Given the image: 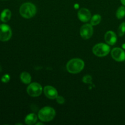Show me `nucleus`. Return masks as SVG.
Segmentation results:
<instances>
[{"instance_id":"1","label":"nucleus","mask_w":125,"mask_h":125,"mask_svg":"<svg viewBox=\"0 0 125 125\" xmlns=\"http://www.w3.org/2000/svg\"><path fill=\"white\" fill-rule=\"evenodd\" d=\"M84 62L81 59H71L67 63V71L72 74H76L81 72L84 68Z\"/></svg>"},{"instance_id":"2","label":"nucleus","mask_w":125,"mask_h":125,"mask_svg":"<svg viewBox=\"0 0 125 125\" xmlns=\"http://www.w3.org/2000/svg\"><path fill=\"white\" fill-rule=\"evenodd\" d=\"M37 12L36 7L31 2L23 4L20 8V13L23 18H31L35 15Z\"/></svg>"},{"instance_id":"3","label":"nucleus","mask_w":125,"mask_h":125,"mask_svg":"<svg viewBox=\"0 0 125 125\" xmlns=\"http://www.w3.org/2000/svg\"><path fill=\"white\" fill-rule=\"evenodd\" d=\"M56 115V112L53 108L49 106L43 107L39 111L38 117L42 122H48L52 120Z\"/></svg>"},{"instance_id":"4","label":"nucleus","mask_w":125,"mask_h":125,"mask_svg":"<svg viewBox=\"0 0 125 125\" xmlns=\"http://www.w3.org/2000/svg\"><path fill=\"white\" fill-rule=\"evenodd\" d=\"M109 46L105 43H98L95 45L92 49V51L95 56L98 57H104L110 52Z\"/></svg>"},{"instance_id":"5","label":"nucleus","mask_w":125,"mask_h":125,"mask_svg":"<svg viewBox=\"0 0 125 125\" xmlns=\"http://www.w3.org/2000/svg\"><path fill=\"white\" fill-rule=\"evenodd\" d=\"M42 87L37 83H33L29 84L27 88V93L32 97H37L42 93Z\"/></svg>"},{"instance_id":"6","label":"nucleus","mask_w":125,"mask_h":125,"mask_svg":"<svg viewBox=\"0 0 125 125\" xmlns=\"http://www.w3.org/2000/svg\"><path fill=\"white\" fill-rule=\"evenodd\" d=\"M12 30L9 26L6 24H0V40L8 41L12 37Z\"/></svg>"},{"instance_id":"7","label":"nucleus","mask_w":125,"mask_h":125,"mask_svg":"<svg viewBox=\"0 0 125 125\" xmlns=\"http://www.w3.org/2000/svg\"><path fill=\"white\" fill-rule=\"evenodd\" d=\"M94 29L91 24H85L81 28L80 34L83 39L87 40L89 39L93 35Z\"/></svg>"},{"instance_id":"8","label":"nucleus","mask_w":125,"mask_h":125,"mask_svg":"<svg viewBox=\"0 0 125 125\" xmlns=\"http://www.w3.org/2000/svg\"><path fill=\"white\" fill-rule=\"evenodd\" d=\"M112 57L117 62H122L125 60V52L120 48H115L111 51Z\"/></svg>"},{"instance_id":"9","label":"nucleus","mask_w":125,"mask_h":125,"mask_svg":"<svg viewBox=\"0 0 125 125\" xmlns=\"http://www.w3.org/2000/svg\"><path fill=\"white\" fill-rule=\"evenodd\" d=\"M44 94H45V96L49 99L51 100H54L57 98L58 96V93L56 89L53 87L51 86V85H46L44 87Z\"/></svg>"},{"instance_id":"10","label":"nucleus","mask_w":125,"mask_h":125,"mask_svg":"<svg viewBox=\"0 0 125 125\" xmlns=\"http://www.w3.org/2000/svg\"><path fill=\"white\" fill-rule=\"evenodd\" d=\"M78 17L81 21L85 23L91 18V13L87 9L82 8L78 11Z\"/></svg>"},{"instance_id":"11","label":"nucleus","mask_w":125,"mask_h":125,"mask_svg":"<svg viewBox=\"0 0 125 125\" xmlns=\"http://www.w3.org/2000/svg\"><path fill=\"white\" fill-rule=\"evenodd\" d=\"M104 39L107 44L109 45H114L116 43L117 40V35L113 31H107L104 36Z\"/></svg>"},{"instance_id":"12","label":"nucleus","mask_w":125,"mask_h":125,"mask_svg":"<svg viewBox=\"0 0 125 125\" xmlns=\"http://www.w3.org/2000/svg\"><path fill=\"white\" fill-rule=\"evenodd\" d=\"M37 115L35 114H29L26 117L24 122L26 125H32L35 124L37 121Z\"/></svg>"},{"instance_id":"13","label":"nucleus","mask_w":125,"mask_h":125,"mask_svg":"<svg viewBox=\"0 0 125 125\" xmlns=\"http://www.w3.org/2000/svg\"><path fill=\"white\" fill-rule=\"evenodd\" d=\"M11 15H12V13L9 9H4L1 14V20L2 21L6 23L9 21Z\"/></svg>"},{"instance_id":"14","label":"nucleus","mask_w":125,"mask_h":125,"mask_svg":"<svg viewBox=\"0 0 125 125\" xmlns=\"http://www.w3.org/2000/svg\"><path fill=\"white\" fill-rule=\"evenodd\" d=\"M20 79L23 83L28 84L31 82V76L29 73L24 72L21 74Z\"/></svg>"},{"instance_id":"15","label":"nucleus","mask_w":125,"mask_h":125,"mask_svg":"<svg viewBox=\"0 0 125 125\" xmlns=\"http://www.w3.org/2000/svg\"><path fill=\"white\" fill-rule=\"evenodd\" d=\"M101 21V17L100 15H95L91 18L90 24L92 26H96Z\"/></svg>"},{"instance_id":"16","label":"nucleus","mask_w":125,"mask_h":125,"mask_svg":"<svg viewBox=\"0 0 125 125\" xmlns=\"http://www.w3.org/2000/svg\"><path fill=\"white\" fill-rule=\"evenodd\" d=\"M125 16V7L124 6H121L117 10V12H116V17L118 18V19H122L124 18Z\"/></svg>"},{"instance_id":"17","label":"nucleus","mask_w":125,"mask_h":125,"mask_svg":"<svg viewBox=\"0 0 125 125\" xmlns=\"http://www.w3.org/2000/svg\"><path fill=\"white\" fill-rule=\"evenodd\" d=\"M118 33L119 36L122 37L125 34V23L123 22L120 25L118 29Z\"/></svg>"},{"instance_id":"18","label":"nucleus","mask_w":125,"mask_h":125,"mask_svg":"<svg viewBox=\"0 0 125 125\" xmlns=\"http://www.w3.org/2000/svg\"><path fill=\"white\" fill-rule=\"evenodd\" d=\"M92 80V78L90 75H85L83 79V81L86 84H91Z\"/></svg>"},{"instance_id":"19","label":"nucleus","mask_w":125,"mask_h":125,"mask_svg":"<svg viewBox=\"0 0 125 125\" xmlns=\"http://www.w3.org/2000/svg\"><path fill=\"white\" fill-rule=\"evenodd\" d=\"M56 99V101H57V102L59 104H63L65 103L64 98L62 97V96H59L58 95Z\"/></svg>"},{"instance_id":"20","label":"nucleus","mask_w":125,"mask_h":125,"mask_svg":"<svg viewBox=\"0 0 125 125\" xmlns=\"http://www.w3.org/2000/svg\"><path fill=\"white\" fill-rule=\"evenodd\" d=\"M9 80L10 76L8 74H5V75H4L2 77V78H1V81H2V82H3V83H7V82L9 81Z\"/></svg>"},{"instance_id":"21","label":"nucleus","mask_w":125,"mask_h":125,"mask_svg":"<svg viewBox=\"0 0 125 125\" xmlns=\"http://www.w3.org/2000/svg\"><path fill=\"white\" fill-rule=\"evenodd\" d=\"M121 2H122V3L123 4L124 6H125V0H121Z\"/></svg>"},{"instance_id":"22","label":"nucleus","mask_w":125,"mask_h":125,"mask_svg":"<svg viewBox=\"0 0 125 125\" xmlns=\"http://www.w3.org/2000/svg\"><path fill=\"white\" fill-rule=\"evenodd\" d=\"M0 18H1V17H0Z\"/></svg>"}]
</instances>
